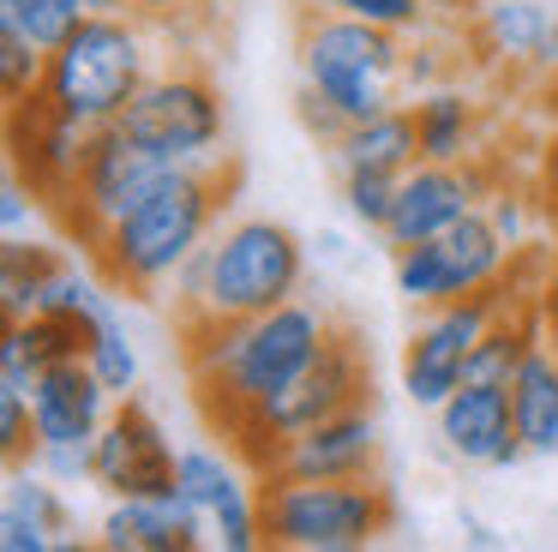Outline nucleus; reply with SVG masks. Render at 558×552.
I'll return each mask as SVG.
<instances>
[{"mask_svg": "<svg viewBox=\"0 0 558 552\" xmlns=\"http://www.w3.org/2000/svg\"><path fill=\"white\" fill-rule=\"evenodd\" d=\"M337 336V319L313 300H282V307L258 312L241 324H205V331H181L186 367H193L198 408L217 432H229L246 408L282 396Z\"/></svg>", "mask_w": 558, "mask_h": 552, "instance_id": "1", "label": "nucleus"}, {"mask_svg": "<svg viewBox=\"0 0 558 552\" xmlns=\"http://www.w3.org/2000/svg\"><path fill=\"white\" fill-rule=\"evenodd\" d=\"M234 192L229 163H198V168H169L97 247L85 252L90 271L126 300H157L169 283L193 264V252L222 228Z\"/></svg>", "mask_w": 558, "mask_h": 552, "instance_id": "2", "label": "nucleus"}, {"mask_svg": "<svg viewBox=\"0 0 558 552\" xmlns=\"http://www.w3.org/2000/svg\"><path fill=\"white\" fill-rule=\"evenodd\" d=\"M306 283V247L294 228L270 216H234L205 247L193 252L181 276L169 283L174 331H205V324H241L258 312L294 300Z\"/></svg>", "mask_w": 558, "mask_h": 552, "instance_id": "3", "label": "nucleus"}, {"mask_svg": "<svg viewBox=\"0 0 558 552\" xmlns=\"http://www.w3.org/2000/svg\"><path fill=\"white\" fill-rule=\"evenodd\" d=\"M157 72L150 55V24L133 12H85L78 31L61 48H49L37 96L49 108H61L66 120H78L85 132L114 127L126 115L145 79Z\"/></svg>", "mask_w": 558, "mask_h": 552, "instance_id": "4", "label": "nucleus"}, {"mask_svg": "<svg viewBox=\"0 0 558 552\" xmlns=\"http://www.w3.org/2000/svg\"><path fill=\"white\" fill-rule=\"evenodd\" d=\"M258 480V523L277 552H366L397 528V499L378 475L366 480Z\"/></svg>", "mask_w": 558, "mask_h": 552, "instance_id": "5", "label": "nucleus"}, {"mask_svg": "<svg viewBox=\"0 0 558 552\" xmlns=\"http://www.w3.org/2000/svg\"><path fill=\"white\" fill-rule=\"evenodd\" d=\"M294 60H301L306 91L337 103L354 127V120H373V115H385V108H397L409 43H402L397 31H385V24L349 19V12H337V7H301Z\"/></svg>", "mask_w": 558, "mask_h": 552, "instance_id": "6", "label": "nucleus"}, {"mask_svg": "<svg viewBox=\"0 0 558 552\" xmlns=\"http://www.w3.org/2000/svg\"><path fill=\"white\" fill-rule=\"evenodd\" d=\"M354 403H373V367H366L361 336H354L349 324H337V336L325 343V355H318L282 396L246 408L222 439H229V451L241 456L253 475H270L277 456H282V444H289L294 432L318 427V420L342 415V408H354Z\"/></svg>", "mask_w": 558, "mask_h": 552, "instance_id": "7", "label": "nucleus"}, {"mask_svg": "<svg viewBox=\"0 0 558 552\" xmlns=\"http://www.w3.org/2000/svg\"><path fill=\"white\" fill-rule=\"evenodd\" d=\"M541 288L522 276V259L510 264L498 283L474 288L462 300H445V307H426V324H414L409 348H402V391H409L414 408H438L462 379H469V355L510 307L534 300Z\"/></svg>", "mask_w": 558, "mask_h": 552, "instance_id": "8", "label": "nucleus"}, {"mask_svg": "<svg viewBox=\"0 0 558 552\" xmlns=\"http://www.w3.org/2000/svg\"><path fill=\"white\" fill-rule=\"evenodd\" d=\"M121 127L138 144L162 156L174 168H198V163H222V139H229V108L222 91L198 60L162 67L145 79V91L126 103Z\"/></svg>", "mask_w": 558, "mask_h": 552, "instance_id": "9", "label": "nucleus"}, {"mask_svg": "<svg viewBox=\"0 0 558 552\" xmlns=\"http://www.w3.org/2000/svg\"><path fill=\"white\" fill-rule=\"evenodd\" d=\"M169 168L174 163H162L150 144H138L121 120H114V127H97L90 144H85V163H78L73 192H66V204L54 211V223L66 228V240H78V247L90 252L162 175H169Z\"/></svg>", "mask_w": 558, "mask_h": 552, "instance_id": "10", "label": "nucleus"}, {"mask_svg": "<svg viewBox=\"0 0 558 552\" xmlns=\"http://www.w3.org/2000/svg\"><path fill=\"white\" fill-rule=\"evenodd\" d=\"M510 264H517V247L498 235L486 211H469L445 235L397 252V295L409 307H445V300H462L474 288L498 283Z\"/></svg>", "mask_w": 558, "mask_h": 552, "instance_id": "11", "label": "nucleus"}, {"mask_svg": "<svg viewBox=\"0 0 558 552\" xmlns=\"http://www.w3.org/2000/svg\"><path fill=\"white\" fill-rule=\"evenodd\" d=\"M174 468L181 451L162 432V420L138 396H121L90 444V487H102L109 499H162L174 492Z\"/></svg>", "mask_w": 558, "mask_h": 552, "instance_id": "12", "label": "nucleus"}, {"mask_svg": "<svg viewBox=\"0 0 558 552\" xmlns=\"http://www.w3.org/2000/svg\"><path fill=\"white\" fill-rule=\"evenodd\" d=\"M90 132L78 120H66L61 108H49L43 96H25V103H7V156H13V175H25L37 187V199L49 204V216L66 204L78 180V163H85Z\"/></svg>", "mask_w": 558, "mask_h": 552, "instance_id": "13", "label": "nucleus"}, {"mask_svg": "<svg viewBox=\"0 0 558 552\" xmlns=\"http://www.w3.org/2000/svg\"><path fill=\"white\" fill-rule=\"evenodd\" d=\"M486 204V175L481 163H414L397 187V204H390V223H385V247H421V240L445 235L450 223H462L469 211Z\"/></svg>", "mask_w": 558, "mask_h": 552, "instance_id": "14", "label": "nucleus"}, {"mask_svg": "<svg viewBox=\"0 0 558 552\" xmlns=\"http://www.w3.org/2000/svg\"><path fill=\"white\" fill-rule=\"evenodd\" d=\"M438 420V444H445L450 463L469 468H517L529 456L517 432V415H510V384H457L445 403L433 408Z\"/></svg>", "mask_w": 558, "mask_h": 552, "instance_id": "15", "label": "nucleus"}, {"mask_svg": "<svg viewBox=\"0 0 558 552\" xmlns=\"http://www.w3.org/2000/svg\"><path fill=\"white\" fill-rule=\"evenodd\" d=\"M378 456H385V432H378L373 403H354L342 415L318 420V427L294 432L282 444L277 468L270 475H294V480H366L378 475Z\"/></svg>", "mask_w": 558, "mask_h": 552, "instance_id": "16", "label": "nucleus"}, {"mask_svg": "<svg viewBox=\"0 0 558 552\" xmlns=\"http://www.w3.org/2000/svg\"><path fill=\"white\" fill-rule=\"evenodd\" d=\"M121 396L90 372V360H61L31 391V420H37V451L49 444H97L102 420L114 415Z\"/></svg>", "mask_w": 558, "mask_h": 552, "instance_id": "17", "label": "nucleus"}, {"mask_svg": "<svg viewBox=\"0 0 558 552\" xmlns=\"http://www.w3.org/2000/svg\"><path fill=\"white\" fill-rule=\"evenodd\" d=\"M210 540V523L181 487L162 499H114L97 528V547L109 552H193Z\"/></svg>", "mask_w": 558, "mask_h": 552, "instance_id": "18", "label": "nucleus"}, {"mask_svg": "<svg viewBox=\"0 0 558 552\" xmlns=\"http://www.w3.org/2000/svg\"><path fill=\"white\" fill-rule=\"evenodd\" d=\"M330 156H337V175H349V168H385V175H409L414 163H421V132H414V108H385V115L373 120H354L349 132H342L337 144H330Z\"/></svg>", "mask_w": 558, "mask_h": 552, "instance_id": "19", "label": "nucleus"}, {"mask_svg": "<svg viewBox=\"0 0 558 552\" xmlns=\"http://www.w3.org/2000/svg\"><path fill=\"white\" fill-rule=\"evenodd\" d=\"M414 132H421V156L426 163H469L474 144H481V108L474 96L433 84V91L414 96Z\"/></svg>", "mask_w": 558, "mask_h": 552, "instance_id": "20", "label": "nucleus"}, {"mask_svg": "<svg viewBox=\"0 0 558 552\" xmlns=\"http://www.w3.org/2000/svg\"><path fill=\"white\" fill-rule=\"evenodd\" d=\"M510 415H517V432L529 444V456H558V360L546 343L510 379Z\"/></svg>", "mask_w": 558, "mask_h": 552, "instance_id": "21", "label": "nucleus"}, {"mask_svg": "<svg viewBox=\"0 0 558 552\" xmlns=\"http://www.w3.org/2000/svg\"><path fill=\"white\" fill-rule=\"evenodd\" d=\"M474 31H481L486 55H498V60H534V67H546V48H553L558 19L541 7V0H486L481 19H474Z\"/></svg>", "mask_w": 558, "mask_h": 552, "instance_id": "22", "label": "nucleus"}, {"mask_svg": "<svg viewBox=\"0 0 558 552\" xmlns=\"http://www.w3.org/2000/svg\"><path fill=\"white\" fill-rule=\"evenodd\" d=\"M541 348V295L534 300H522V307H510L505 319L493 324V331L474 343V355H469V379L474 384H510L522 372V360ZM462 379V384H469Z\"/></svg>", "mask_w": 558, "mask_h": 552, "instance_id": "23", "label": "nucleus"}, {"mask_svg": "<svg viewBox=\"0 0 558 552\" xmlns=\"http://www.w3.org/2000/svg\"><path fill=\"white\" fill-rule=\"evenodd\" d=\"M174 487L186 492V499L205 511V523L217 511H229V504H241V499H253L258 492V480L246 487V475H241V456L234 451H210V444H193V451H181V468H174Z\"/></svg>", "mask_w": 558, "mask_h": 552, "instance_id": "24", "label": "nucleus"}, {"mask_svg": "<svg viewBox=\"0 0 558 552\" xmlns=\"http://www.w3.org/2000/svg\"><path fill=\"white\" fill-rule=\"evenodd\" d=\"M61 264H66V259H61L54 247H43V240L7 235V247H0V312H7V319H25V312H37L43 283H49Z\"/></svg>", "mask_w": 558, "mask_h": 552, "instance_id": "25", "label": "nucleus"}, {"mask_svg": "<svg viewBox=\"0 0 558 552\" xmlns=\"http://www.w3.org/2000/svg\"><path fill=\"white\" fill-rule=\"evenodd\" d=\"M7 499L25 504V511L37 516L43 528H49V535H54V552H78V547H85V540L73 535V528H78V523H73V504H66L61 492L49 487V475H43L37 463H31V468H13V480H7Z\"/></svg>", "mask_w": 558, "mask_h": 552, "instance_id": "26", "label": "nucleus"}, {"mask_svg": "<svg viewBox=\"0 0 558 552\" xmlns=\"http://www.w3.org/2000/svg\"><path fill=\"white\" fill-rule=\"evenodd\" d=\"M90 372H97L102 384H109L114 396H133L138 391V348L126 343V324L121 312H102L97 324H90V348H85Z\"/></svg>", "mask_w": 558, "mask_h": 552, "instance_id": "27", "label": "nucleus"}, {"mask_svg": "<svg viewBox=\"0 0 558 552\" xmlns=\"http://www.w3.org/2000/svg\"><path fill=\"white\" fill-rule=\"evenodd\" d=\"M85 19V0H0V24H19L37 48H61Z\"/></svg>", "mask_w": 558, "mask_h": 552, "instance_id": "28", "label": "nucleus"}, {"mask_svg": "<svg viewBox=\"0 0 558 552\" xmlns=\"http://www.w3.org/2000/svg\"><path fill=\"white\" fill-rule=\"evenodd\" d=\"M397 187H402V175H385V168H349V175H342V211H349L361 228L385 235Z\"/></svg>", "mask_w": 558, "mask_h": 552, "instance_id": "29", "label": "nucleus"}, {"mask_svg": "<svg viewBox=\"0 0 558 552\" xmlns=\"http://www.w3.org/2000/svg\"><path fill=\"white\" fill-rule=\"evenodd\" d=\"M43 67H49V48H37L19 24H0V96H7V103L37 96Z\"/></svg>", "mask_w": 558, "mask_h": 552, "instance_id": "30", "label": "nucleus"}, {"mask_svg": "<svg viewBox=\"0 0 558 552\" xmlns=\"http://www.w3.org/2000/svg\"><path fill=\"white\" fill-rule=\"evenodd\" d=\"M330 7L349 12V19L385 24V31H397V36H421L426 24H433V7H426V0H330Z\"/></svg>", "mask_w": 558, "mask_h": 552, "instance_id": "31", "label": "nucleus"}, {"mask_svg": "<svg viewBox=\"0 0 558 552\" xmlns=\"http://www.w3.org/2000/svg\"><path fill=\"white\" fill-rule=\"evenodd\" d=\"M0 451H7V468L37 463V420H31V396L0 391Z\"/></svg>", "mask_w": 558, "mask_h": 552, "instance_id": "32", "label": "nucleus"}, {"mask_svg": "<svg viewBox=\"0 0 558 552\" xmlns=\"http://www.w3.org/2000/svg\"><path fill=\"white\" fill-rule=\"evenodd\" d=\"M0 547H7V552H54V535L25 511V504L7 499V504H0Z\"/></svg>", "mask_w": 558, "mask_h": 552, "instance_id": "33", "label": "nucleus"}, {"mask_svg": "<svg viewBox=\"0 0 558 552\" xmlns=\"http://www.w3.org/2000/svg\"><path fill=\"white\" fill-rule=\"evenodd\" d=\"M37 211H49V204L37 199V187H31L25 175H7V187H0V228H7V235H25V228L37 223Z\"/></svg>", "mask_w": 558, "mask_h": 552, "instance_id": "34", "label": "nucleus"}, {"mask_svg": "<svg viewBox=\"0 0 558 552\" xmlns=\"http://www.w3.org/2000/svg\"><path fill=\"white\" fill-rule=\"evenodd\" d=\"M294 108H301V127L313 132L318 144H337L342 132H349V115H342L337 103H325L318 91H306V84H301V96H294Z\"/></svg>", "mask_w": 558, "mask_h": 552, "instance_id": "35", "label": "nucleus"}, {"mask_svg": "<svg viewBox=\"0 0 558 552\" xmlns=\"http://www.w3.org/2000/svg\"><path fill=\"white\" fill-rule=\"evenodd\" d=\"M37 468L49 480H61V487L90 480V444H49V451H37Z\"/></svg>", "mask_w": 558, "mask_h": 552, "instance_id": "36", "label": "nucleus"}, {"mask_svg": "<svg viewBox=\"0 0 558 552\" xmlns=\"http://www.w3.org/2000/svg\"><path fill=\"white\" fill-rule=\"evenodd\" d=\"M481 211L493 216V228H498V235H505L510 247L522 252V235H529V211H522V199H517V192H510V187L486 192V204H481Z\"/></svg>", "mask_w": 558, "mask_h": 552, "instance_id": "37", "label": "nucleus"}, {"mask_svg": "<svg viewBox=\"0 0 558 552\" xmlns=\"http://www.w3.org/2000/svg\"><path fill=\"white\" fill-rule=\"evenodd\" d=\"M133 19H145L150 31H174L186 19H205V0H126Z\"/></svg>", "mask_w": 558, "mask_h": 552, "instance_id": "38", "label": "nucleus"}, {"mask_svg": "<svg viewBox=\"0 0 558 552\" xmlns=\"http://www.w3.org/2000/svg\"><path fill=\"white\" fill-rule=\"evenodd\" d=\"M438 79H445V48L414 43V48H409V60H402V84H409V91L421 96V91H433Z\"/></svg>", "mask_w": 558, "mask_h": 552, "instance_id": "39", "label": "nucleus"}, {"mask_svg": "<svg viewBox=\"0 0 558 552\" xmlns=\"http://www.w3.org/2000/svg\"><path fill=\"white\" fill-rule=\"evenodd\" d=\"M541 343L558 360V283H541Z\"/></svg>", "mask_w": 558, "mask_h": 552, "instance_id": "40", "label": "nucleus"}, {"mask_svg": "<svg viewBox=\"0 0 558 552\" xmlns=\"http://www.w3.org/2000/svg\"><path fill=\"white\" fill-rule=\"evenodd\" d=\"M433 7V19H481L486 0H426Z\"/></svg>", "mask_w": 558, "mask_h": 552, "instance_id": "41", "label": "nucleus"}, {"mask_svg": "<svg viewBox=\"0 0 558 552\" xmlns=\"http://www.w3.org/2000/svg\"><path fill=\"white\" fill-rule=\"evenodd\" d=\"M462 540H469V547H481V552H493V547H498V535L481 523V516H462Z\"/></svg>", "mask_w": 558, "mask_h": 552, "instance_id": "42", "label": "nucleus"}, {"mask_svg": "<svg viewBox=\"0 0 558 552\" xmlns=\"http://www.w3.org/2000/svg\"><path fill=\"white\" fill-rule=\"evenodd\" d=\"M85 12H126V0H85Z\"/></svg>", "mask_w": 558, "mask_h": 552, "instance_id": "43", "label": "nucleus"}, {"mask_svg": "<svg viewBox=\"0 0 558 552\" xmlns=\"http://www.w3.org/2000/svg\"><path fill=\"white\" fill-rule=\"evenodd\" d=\"M301 7H330V0H301Z\"/></svg>", "mask_w": 558, "mask_h": 552, "instance_id": "44", "label": "nucleus"}]
</instances>
